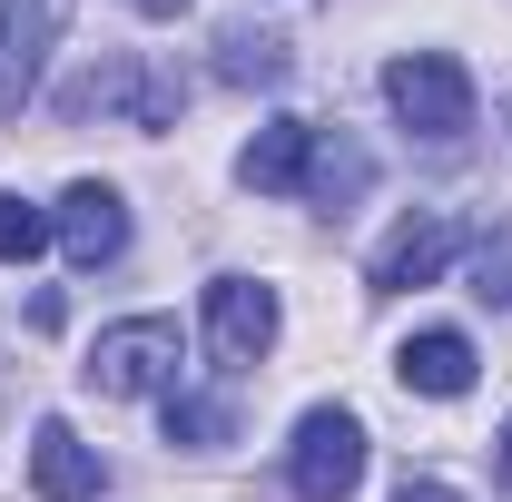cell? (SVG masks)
I'll return each mask as SVG.
<instances>
[{"label": "cell", "instance_id": "obj_1", "mask_svg": "<svg viewBox=\"0 0 512 502\" xmlns=\"http://www.w3.org/2000/svg\"><path fill=\"white\" fill-rule=\"evenodd\" d=\"M384 99H394V119L414 128V138H434V148H453L473 128V79H463L453 50H404V60L384 69Z\"/></svg>", "mask_w": 512, "mask_h": 502}, {"label": "cell", "instance_id": "obj_2", "mask_svg": "<svg viewBox=\"0 0 512 502\" xmlns=\"http://www.w3.org/2000/svg\"><path fill=\"white\" fill-rule=\"evenodd\" d=\"M286 483H296V502H345L365 483V424L345 404H316L286 443Z\"/></svg>", "mask_w": 512, "mask_h": 502}, {"label": "cell", "instance_id": "obj_3", "mask_svg": "<svg viewBox=\"0 0 512 502\" xmlns=\"http://www.w3.org/2000/svg\"><path fill=\"white\" fill-rule=\"evenodd\" d=\"M178 355H188V345H178V325H168V315H128V325H109V335L89 345V365H79V375L128 404V394L178 384Z\"/></svg>", "mask_w": 512, "mask_h": 502}, {"label": "cell", "instance_id": "obj_4", "mask_svg": "<svg viewBox=\"0 0 512 502\" xmlns=\"http://www.w3.org/2000/svg\"><path fill=\"white\" fill-rule=\"evenodd\" d=\"M453 247H463V227H453L444 207H424V217H404V227L375 247L365 276H375V296H404V286H434V276L453 266Z\"/></svg>", "mask_w": 512, "mask_h": 502}, {"label": "cell", "instance_id": "obj_5", "mask_svg": "<svg viewBox=\"0 0 512 502\" xmlns=\"http://www.w3.org/2000/svg\"><path fill=\"white\" fill-rule=\"evenodd\" d=\"M50 237H60V256H69V266H109V256L128 247V207H119V188L79 178V188L50 207Z\"/></svg>", "mask_w": 512, "mask_h": 502}, {"label": "cell", "instance_id": "obj_6", "mask_svg": "<svg viewBox=\"0 0 512 502\" xmlns=\"http://www.w3.org/2000/svg\"><path fill=\"white\" fill-rule=\"evenodd\" d=\"M207 335H217L227 365H256V355L276 345V286H256V276H217V286H207Z\"/></svg>", "mask_w": 512, "mask_h": 502}, {"label": "cell", "instance_id": "obj_7", "mask_svg": "<svg viewBox=\"0 0 512 502\" xmlns=\"http://www.w3.org/2000/svg\"><path fill=\"white\" fill-rule=\"evenodd\" d=\"M99 483H109V473H99V453L50 414V424L30 434V493H40V502H99Z\"/></svg>", "mask_w": 512, "mask_h": 502}, {"label": "cell", "instance_id": "obj_8", "mask_svg": "<svg viewBox=\"0 0 512 502\" xmlns=\"http://www.w3.org/2000/svg\"><path fill=\"white\" fill-rule=\"evenodd\" d=\"M306 168H316V128H306V119H266L247 138V158H237V178H247L256 197H296Z\"/></svg>", "mask_w": 512, "mask_h": 502}, {"label": "cell", "instance_id": "obj_9", "mask_svg": "<svg viewBox=\"0 0 512 502\" xmlns=\"http://www.w3.org/2000/svg\"><path fill=\"white\" fill-rule=\"evenodd\" d=\"M394 375H404V394H434V404H453V394L473 384V335H453V325H424V335H404Z\"/></svg>", "mask_w": 512, "mask_h": 502}, {"label": "cell", "instance_id": "obj_10", "mask_svg": "<svg viewBox=\"0 0 512 502\" xmlns=\"http://www.w3.org/2000/svg\"><path fill=\"white\" fill-rule=\"evenodd\" d=\"M69 10H79V0H0V50H10L20 69H40L50 50H60Z\"/></svg>", "mask_w": 512, "mask_h": 502}, {"label": "cell", "instance_id": "obj_11", "mask_svg": "<svg viewBox=\"0 0 512 502\" xmlns=\"http://www.w3.org/2000/svg\"><path fill=\"white\" fill-rule=\"evenodd\" d=\"M365 178H375V158H365L345 128H335V138L316 128V168H306V197H325V207H355V197H365Z\"/></svg>", "mask_w": 512, "mask_h": 502}, {"label": "cell", "instance_id": "obj_12", "mask_svg": "<svg viewBox=\"0 0 512 502\" xmlns=\"http://www.w3.org/2000/svg\"><path fill=\"white\" fill-rule=\"evenodd\" d=\"M217 69H227L237 89H276L296 60H286V40H266V30H227V40H217Z\"/></svg>", "mask_w": 512, "mask_h": 502}, {"label": "cell", "instance_id": "obj_13", "mask_svg": "<svg viewBox=\"0 0 512 502\" xmlns=\"http://www.w3.org/2000/svg\"><path fill=\"white\" fill-rule=\"evenodd\" d=\"M227 434H237L227 394H168V443H227Z\"/></svg>", "mask_w": 512, "mask_h": 502}, {"label": "cell", "instance_id": "obj_14", "mask_svg": "<svg viewBox=\"0 0 512 502\" xmlns=\"http://www.w3.org/2000/svg\"><path fill=\"white\" fill-rule=\"evenodd\" d=\"M40 247H50V207H30V197H0V266H30Z\"/></svg>", "mask_w": 512, "mask_h": 502}, {"label": "cell", "instance_id": "obj_15", "mask_svg": "<svg viewBox=\"0 0 512 502\" xmlns=\"http://www.w3.org/2000/svg\"><path fill=\"white\" fill-rule=\"evenodd\" d=\"M473 296L512 315V227H493V237L473 247Z\"/></svg>", "mask_w": 512, "mask_h": 502}, {"label": "cell", "instance_id": "obj_16", "mask_svg": "<svg viewBox=\"0 0 512 502\" xmlns=\"http://www.w3.org/2000/svg\"><path fill=\"white\" fill-rule=\"evenodd\" d=\"M20 99H30V69L0 50V119H20Z\"/></svg>", "mask_w": 512, "mask_h": 502}, {"label": "cell", "instance_id": "obj_17", "mask_svg": "<svg viewBox=\"0 0 512 502\" xmlns=\"http://www.w3.org/2000/svg\"><path fill=\"white\" fill-rule=\"evenodd\" d=\"M394 502H453V493H444V483H414V473H404V493H394Z\"/></svg>", "mask_w": 512, "mask_h": 502}, {"label": "cell", "instance_id": "obj_18", "mask_svg": "<svg viewBox=\"0 0 512 502\" xmlns=\"http://www.w3.org/2000/svg\"><path fill=\"white\" fill-rule=\"evenodd\" d=\"M493 483L512 493V424H503V453H493Z\"/></svg>", "mask_w": 512, "mask_h": 502}, {"label": "cell", "instance_id": "obj_19", "mask_svg": "<svg viewBox=\"0 0 512 502\" xmlns=\"http://www.w3.org/2000/svg\"><path fill=\"white\" fill-rule=\"evenodd\" d=\"M128 10H148V20H178V10H188V0H128Z\"/></svg>", "mask_w": 512, "mask_h": 502}, {"label": "cell", "instance_id": "obj_20", "mask_svg": "<svg viewBox=\"0 0 512 502\" xmlns=\"http://www.w3.org/2000/svg\"><path fill=\"white\" fill-rule=\"evenodd\" d=\"M503 119H512V109H503Z\"/></svg>", "mask_w": 512, "mask_h": 502}]
</instances>
